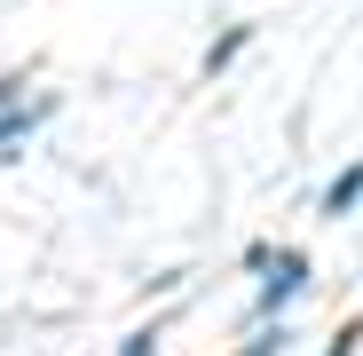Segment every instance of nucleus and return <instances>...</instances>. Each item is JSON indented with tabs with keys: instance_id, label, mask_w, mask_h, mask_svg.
<instances>
[{
	"instance_id": "nucleus-1",
	"label": "nucleus",
	"mask_w": 363,
	"mask_h": 356,
	"mask_svg": "<svg viewBox=\"0 0 363 356\" xmlns=\"http://www.w3.org/2000/svg\"><path fill=\"white\" fill-rule=\"evenodd\" d=\"M300 293H308V254L277 246V254H269V285H261V317H277L284 301H300Z\"/></svg>"
},
{
	"instance_id": "nucleus-5",
	"label": "nucleus",
	"mask_w": 363,
	"mask_h": 356,
	"mask_svg": "<svg viewBox=\"0 0 363 356\" xmlns=\"http://www.w3.org/2000/svg\"><path fill=\"white\" fill-rule=\"evenodd\" d=\"M158 348V325H143V333H127V340H118V356H150Z\"/></svg>"
},
{
	"instance_id": "nucleus-8",
	"label": "nucleus",
	"mask_w": 363,
	"mask_h": 356,
	"mask_svg": "<svg viewBox=\"0 0 363 356\" xmlns=\"http://www.w3.org/2000/svg\"><path fill=\"white\" fill-rule=\"evenodd\" d=\"M9 103H24V80H0V111H9Z\"/></svg>"
},
{
	"instance_id": "nucleus-7",
	"label": "nucleus",
	"mask_w": 363,
	"mask_h": 356,
	"mask_svg": "<svg viewBox=\"0 0 363 356\" xmlns=\"http://www.w3.org/2000/svg\"><path fill=\"white\" fill-rule=\"evenodd\" d=\"M355 348H363V325H347V333H340V340H332L324 356H355Z\"/></svg>"
},
{
	"instance_id": "nucleus-3",
	"label": "nucleus",
	"mask_w": 363,
	"mask_h": 356,
	"mask_svg": "<svg viewBox=\"0 0 363 356\" xmlns=\"http://www.w3.org/2000/svg\"><path fill=\"white\" fill-rule=\"evenodd\" d=\"M355 198H363V158H355V166H347V174H340V183H332V190H324V214H332V222H340V214H355Z\"/></svg>"
},
{
	"instance_id": "nucleus-2",
	"label": "nucleus",
	"mask_w": 363,
	"mask_h": 356,
	"mask_svg": "<svg viewBox=\"0 0 363 356\" xmlns=\"http://www.w3.org/2000/svg\"><path fill=\"white\" fill-rule=\"evenodd\" d=\"M55 119V95H32V103H9L0 111V158H16V143H32L40 127Z\"/></svg>"
},
{
	"instance_id": "nucleus-6",
	"label": "nucleus",
	"mask_w": 363,
	"mask_h": 356,
	"mask_svg": "<svg viewBox=\"0 0 363 356\" xmlns=\"http://www.w3.org/2000/svg\"><path fill=\"white\" fill-rule=\"evenodd\" d=\"M284 340H292V333H284V325H277V333H261V340H253V348H237V356H277V348H284Z\"/></svg>"
},
{
	"instance_id": "nucleus-4",
	"label": "nucleus",
	"mask_w": 363,
	"mask_h": 356,
	"mask_svg": "<svg viewBox=\"0 0 363 356\" xmlns=\"http://www.w3.org/2000/svg\"><path fill=\"white\" fill-rule=\"evenodd\" d=\"M245 40H253V24H229V32L213 40V55H206V72H221V64H229V55H237V48H245Z\"/></svg>"
}]
</instances>
